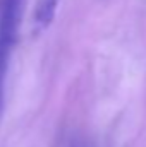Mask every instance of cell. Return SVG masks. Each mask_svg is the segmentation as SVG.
<instances>
[{
    "label": "cell",
    "mask_w": 146,
    "mask_h": 147,
    "mask_svg": "<svg viewBox=\"0 0 146 147\" xmlns=\"http://www.w3.org/2000/svg\"><path fill=\"white\" fill-rule=\"evenodd\" d=\"M21 0H3L0 12V121L5 110V82L14 53Z\"/></svg>",
    "instance_id": "6da1fadb"
},
{
    "label": "cell",
    "mask_w": 146,
    "mask_h": 147,
    "mask_svg": "<svg viewBox=\"0 0 146 147\" xmlns=\"http://www.w3.org/2000/svg\"><path fill=\"white\" fill-rule=\"evenodd\" d=\"M59 2L60 0H36L35 3V9H33V28L35 31H45L55 14H57V7H59Z\"/></svg>",
    "instance_id": "7a4b0ae2"
}]
</instances>
